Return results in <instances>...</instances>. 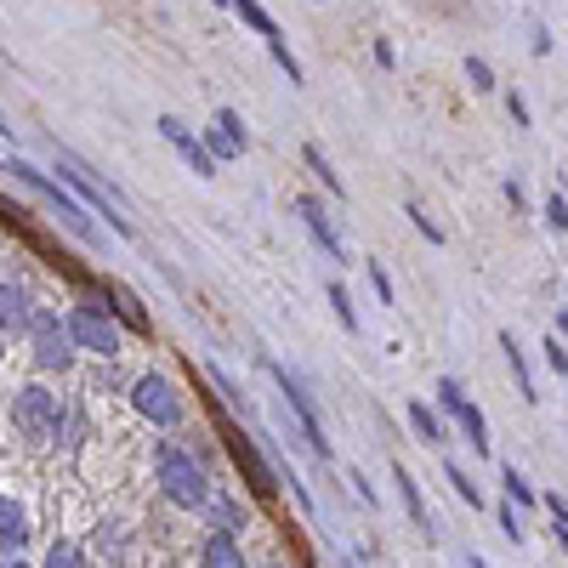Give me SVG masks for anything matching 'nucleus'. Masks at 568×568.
<instances>
[{
  "mask_svg": "<svg viewBox=\"0 0 568 568\" xmlns=\"http://www.w3.org/2000/svg\"><path fill=\"white\" fill-rule=\"evenodd\" d=\"M154 472H159V489H165V500L171 506H188V512H199V506H211V478H205V466H199L188 449H177V444H165L159 449V460H154Z\"/></svg>",
  "mask_w": 568,
  "mask_h": 568,
  "instance_id": "obj_1",
  "label": "nucleus"
},
{
  "mask_svg": "<svg viewBox=\"0 0 568 568\" xmlns=\"http://www.w3.org/2000/svg\"><path fill=\"white\" fill-rule=\"evenodd\" d=\"M267 370H274V381H279V392H285V404H290L296 426H302V438H308V449L330 460V438H324V421H319V404H313V392H308L302 381H296V376L285 370V364H274V358H267Z\"/></svg>",
  "mask_w": 568,
  "mask_h": 568,
  "instance_id": "obj_2",
  "label": "nucleus"
},
{
  "mask_svg": "<svg viewBox=\"0 0 568 568\" xmlns=\"http://www.w3.org/2000/svg\"><path fill=\"white\" fill-rule=\"evenodd\" d=\"M131 404H137V415L148 421V426H165V432H171V426H182V392L171 387V381H165V376H143L137 387H131Z\"/></svg>",
  "mask_w": 568,
  "mask_h": 568,
  "instance_id": "obj_3",
  "label": "nucleus"
},
{
  "mask_svg": "<svg viewBox=\"0 0 568 568\" xmlns=\"http://www.w3.org/2000/svg\"><path fill=\"white\" fill-rule=\"evenodd\" d=\"M12 421H18V432H29V438H57V426H63L57 392H46V387H23V392L12 398Z\"/></svg>",
  "mask_w": 568,
  "mask_h": 568,
  "instance_id": "obj_4",
  "label": "nucleus"
},
{
  "mask_svg": "<svg viewBox=\"0 0 568 568\" xmlns=\"http://www.w3.org/2000/svg\"><path fill=\"white\" fill-rule=\"evenodd\" d=\"M69 336H75V347H86V353H103V358H114L120 353V324L109 319V313H97V308H75L69 319Z\"/></svg>",
  "mask_w": 568,
  "mask_h": 568,
  "instance_id": "obj_5",
  "label": "nucleus"
},
{
  "mask_svg": "<svg viewBox=\"0 0 568 568\" xmlns=\"http://www.w3.org/2000/svg\"><path fill=\"white\" fill-rule=\"evenodd\" d=\"M227 7H233V12H240V23H250V29H256V35L267 41V52H274V57H279V69H285V80H296V86H302V63H296V57H290V46H285V35H279V23H274V18H267V12L256 7V0H227Z\"/></svg>",
  "mask_w": 568,
  "mask_h": 568,
  "instance_id": "obj_6",
  "label": "nucleus"
},
{
  "mask_svg": "<svg viewBox=\"0 0 568 568\" xmlns=\"http://www.w3.org/2000/svg\"><path fill=\"white\" fill-rule=\"evenodd\" d=\"M35 364H41V370H69V364H75L69 324H57L52 313H35Z\"/></svg>",
  "mask_w": 568,
  "mask_h": 568,
  "instance_id": "obj_7",
  "label": "nucleus"
},
{
  "mask_svg": "<svg viewBox=\"0 0 568 568\" xmlns=\"http://www.w3.org/2000/svg\"><path fill=\"white\" fill-rule=\"evenodd\" d=\"M227 455H233V466L245 472L250 494H261V500H274V494H279V478L267 472V460L256 455V444L245 438V432H233V426H227Z\"/></svg>",
  "mask_w": 568,
  "mask_h": 568,
  "instance_id": "obj_8",
  "label": "nucleus"
},
{
  "mask_svg": "<svg viewBox=\"0 0 568 568\" xmlns=\"http://www.w3.org/2000/svg\"><path fill=\"white\" fill-rule=\"evenodd\" d=\"M159 137H165V143H171V148L188 159V171H193V177H216V159L205 154V143H199V137H193V131H188L177 114H159Z\"/></svg>",
  "mask_w": 568,
  "mask_h": 568,
  "instance_id": "obj_9",
  "label": "nucleus"
},
{
  "mask_svg": "<svg viewBox=\"0 0 568 568\" xmlns=\"http://www.w3.org/2000/svg\"><path fill=\"white\" fill-rule=\"evenodd\" d=\"M199 568H250V563H245V546H240V534L211 528L205 541H199Z\"/></svg>",
  "mask_w": 568,
  "mask_h": 568,
  "instance_id": "obj_10",
  "label": "nucleus"
},
{
  "mask_svg": "<svg viewBox=\"0 0 568 568\" xmlns=\"http://www.w3.org/2000/svg\"><path fill=\"white\" fill-rule=\"evenodd\" d=\"M296 216L308 222V233L319 240V250H324L330 261H347V245L336 240V227H330V216H324V205H319V199H296Z\"/></svg>",
  "mask_w": 568,
  "mask_h": 568,
  "instance_id": "obj_11",
  "label": "nucleus"
},
{
  "mask_svg": "<svg viewBox=\"0 0 568 568\" xmlns=\"http://www.w3.org/2000/svg\"><path fill=\"white\" fill-rule=\"evenodd\" d=\"M103 296L114 302V319H120L125 330H137V336H148V330H154V324H148V313L137 308V296H131L125 285H103Z\"/></svg>",
  "mask_w": 568,
  "mask_h": 568,
  "instance_id": "obj_12",
  "label": "nucleus"
},
{
  "mask_svg": "<svg viewBox=\"0 0 568 568\" xmlns=\"http://www.w3.org/2000/svg\"><path fill=\"white\" fill-rule=\"evenodd\" d=\"M392 483H398V494H404V512H410V523L426 534L432 523H426V500H421V483L410 478V466H392Z\"/></svg>",
  "mask_w": 568,
  "mask_h": 568,
  "instance_id": "obj_13",
  "label": "nucleus"
},
{
  "mask_svg": "<svg viewBox=\"0 0 568 568\" xmlns=\"http://www.w3.org/2000/svg\"><path fill=\"white\" fill-rule=\"evenodd\" d=\"M35 324V313H29V296L18 285H0V330H23Z\"/></svg>",
  "mask_w": 568,
  "mask_h": 568,
  "instance_id": "obj_14",
  "label": "nucleus"
},
{
  "mask_svg": "<svg viewBox=\"0 0 568 568\" xmlns=\"http://www.w3.org/2000/svg\"><path fill=\"white\" fill-rule=\"evenodd\" d=\"M29 541V517L12 494H0V546H23Z\"/></svg>",
  "mask_w": 568,
  "mask_h": 568,
  "instance_id": "obj_15",
  "label": "nucleus"
},
{
  "mask_svg": "<svg viewBox=\"0 0 568 568\" xmlns=\"http://www.w3.org/2000/svg\"><path fill=\"white\" fill-rule=\"evenodd\" d=\"M302 159H308V171H313V177H319L330 193H336V199L347 193V188H342V177H336V165L324 159V148H319V143H302Z\"/></svg>",
  "mask_w": 568,
  "mask_h": 568,
  "instance_id": "obj_16",
  "label": "nucleus"
},
{
  "mask_svg": "<svg viewBox=\"0 0 568 568\" xmlns=\"http://www.w3.org/2000/svg\"><path fill=\"white\" fill-rule=\"evenodd\" d=\"M455 421L466 426V444H472L478 455H489V449H494V444H489V421H483V410H478V404H466Z\"/></svg>",
  "mask_w": 568,
  "mask_h": 568,
  "instance_id": "obj_17",
  "label": "nucleus"
},
{
  "mask_svg": "<svg viewBox=\"0 0 568 568\" xmlns=\"http://www.w3.org/2000/svg\"><path fill=\"white\" fill-rule=\"evenodd\" d=\"M500 347H506V364H512V376H517V392L528 398V404H541V392H534V376H528V364H523V353H517V342H512V330L500 336Z\"/></svg>",
  "mask_w": 568,
  "mask_h": 568,
  "instance_id": "obj_18",
  "label": "nucleus"
},
{
  "mask_svg": "<svg viewBox=\"0 0 568 568\" xmlns=\"http://www.w3.org/2000/svg\"><path fill=\"white\" fill-rule=\"evenodd\" d=\"M211 517H216V528H245V506L240 500H227V494H211Z\"/></svg>",
  "mask_w": 568,
  "mask_h": 568,
  "instance_id": "obj_19",
  "label": "nucleus"
},
{
  "mask_svg": "<svg viewBox=\"0 0 568 568\" xmlns=\"http://www.w3.org/2000/svg\"><path fill=\"white\" fill-rule=\"evenodd\" d=\"M330 308H336V319H342L347 336H358V308H353V296H347L342 285H330Z\"/></svg>",
  "mask_w": 568,
  "mask_h": 568,
  "instance_id": "obj_20",
  "label": "nucleus"
},
{
  "mask_svg": "<svg viewBox=\"0 0 568 568\" xmlns=\"http://www.w3.org/2000/svg\"><path fill=\"white\" fill-rule=\"evenodd\" d=\"M410 421H415V432H421L426 444H444V426H438V415H432V410L421 404V398H415V404H410Z\"/></svg>",
  "mask_w": 568,
  "mask_h": 568,
  "instance_id": "obj_21",
  "label": "nucleus"
},
{
  "mask_svg": "<svg viewBox=\"0 0 568 568\" xmlns=\"http://www.w3.org/2000/svg\"><path fill=\"white\" fill-rule=\"evenodd\" d=\"M205 154H211V159H233V154H245V148L233 143L222 125H205Z\"/></svg>",
  "mask_w": 568,
  "mask_h": 568,
  "instance_id": "obj_22",
  "label": "nucleus"
},
{
  "mask_svg": "<svg viewBox=\"0 0 568 568\" xmlns=\"http://www.w3.org/2000/svg\"><path fill=\"white\" fill-rule=\"evenodd\" d=\"M46 568H86V557H80L75 541H57V546L46 552Z\"/></svg>",
  "mask_w": 568,
  "mask_h": 568,
  "instance_id": "obj_23",
  "label": "nucleus"
},
{
  "mask_svg": "<svg viewBox=\"0 0 568 568\" xmlns=\"http://www.w3.org/2000/svg\"><path fill=\"white\" fill-rule=\"evenodd\" d=\"M438 404H444L449 415H460L466 404H472V398H466V392H460V381H455V376H444V381H438Z\"/></svg>",
  "mask_w": 568,
  "mask_h": 568,
  "instance_id": "obj_24",
  "label": "nucleus"
},
{
  "mask_svg": "<svg viewBox=\"0 0 568 568\" xmlns=\"http://www.w3.org/2000/svg\"><path fill=\"white\" fill-rule=\"evenodd\" d=\"M500 483H506V500H517V506H534V489L523 483L517 466H506V472H500Z\"/></svg>",
  "mask_w": 568,
  "mask_h": 568,
  "instance_id": "obj_25",
  "label": "nucleus"
},
{
  "mask_svg": "<svg viewBox=\"0 0 568 568\" xmlns=\"http://www.w3.org/2000/svg\"><path fill=\"white\" fill-rule=\"evenodd\" d=\"M449 483H455V494L466 500V506H483V494H478V483H472V478H466V472H460V466H455V460H449Z\"/></svg>",
  "mask_w": 568,
  "mask_h": 568,
  "instance_id": "obj_26",
  "label": "nucleus"
},
{
  "mask_svg": "<svg viewBox=\"0 0 568 568\" xmlns=\"http://www.w3.org/2000/svg\"><path fill=\"white\" fill-rule=\"evenodd\" d=\"M404 216H410V222L421 227V240H432V245H444V227H438V222H432V216H426L421 205H404Z\"/></svg>",
  "mask_w": 568,
  "mask_h": 568,
  "instance_id": "obj_27",
  "label": "nucleus"
},
{
  "mask_svg": "<svg viewBox=\"0 0 568 568\" xmlns=\"http://www.w3.org/2000/svg\"><path fill=\"white\" fill-rule=\"evenodd\" d=\"M466 80H472V91H494V75L483 57H466Z\"/></svg>",
  "mask_w": 568,
  "mask_h": 568,
  "instance_id": "obj_28",
  "label": "nucleus"
},
{
  "mask_svg": "<svg viewBox=\"0 0 568 568\" xmlns=\"http://www.w3.org/2000/svg\"><path fill=\"white\" fill-rule=\"evenodd\" d=\"M370 285H376V296H381V308H392L398 296H392V279H387V267L381 261H370Z\"/></svg>",
  "mask_w": 568,
  "mask_h": 568,
  "instance_id": "obj_29",
  "label": "nucleus"
},
{
  "mask_svg": "<svg viewBox=\"0 0 568 568\" xmlns=\"http://www.w3.org/2000/svg\"><path fill=\"white\" fill-rule=\"evenodd\" d=\"M546 222H552V227H568V199H563L557 188H552V199H546Z\"/></svg>",
  "mask_w": 568,
  "mask_h": 568,
  "instance_id": "obj_30",
  "label": "nucleus"
},
{
  "mask_svg": "<svg viewBox=\"0 0 568 568\" xmlns=\"http://www.w3.org/2000/svg\"><path fill=\"white\" fill-rule=\"evenodd\" d=\"M546 364H552V370H557V376H568V347H563L557 336L546 342Z\"/></svg>",
  "mask_w": 568,
  "mask_h": 568,
  "instance_id": "obj_31",
  "label": "nucleus"
},
{
  "mask_svg": "<svg viewBox=\"0 0 568 568\" xmlns=\"http://www.w3.org/2000/svg\"><path fill=\"white\" fill-rule=\"evenodd\" d=\"M500 523H506V541H523V523H517V512H512V500L500 506Z\"/></svg>",
  "mask_w": 568,
  "mask_h": 568,
  "instance_id": "obj_32",
  "label": "nucleus"
},
{
  "mask_svg": "<svg viewBox=\"0 0 568 568\" xmlns=\"http://www.w3.org/2000/svg\"><path fill=\"white\" fill-rule=\"evenodd\" d=\"M546 512H552L557 523H568V500H563V494H546Z\"/></svg>",
  "mask_w": 568,
  "mask_h": 568,
  "instance_id": "obj_33",
  "label": "nucleus"
},
{
  "mask_svg": "<svg viewBox=\"0 0 568 568\" xmlns=\"http://www.w3.org/2000/svg\"><path fill=\"white\" fill-rule=\"evenodd\" d=\"M506 109H512V120H517V125H528V103H523V97H517V91L506 97Z\"/></svg>",
  "mask_w": 568,
  "mask_h": 568,
  "instance_id": "obj_34",
  "label": "nucleus"
},
{
  "mask_svg": "<svg viewBox=\"0 0 568 568\" xmlns=\"http://www.w3.org/2000/svg\"><path fill=\"white\" fill-rule=\"evenodd\" d=\"M353 489H358V500H370V506H376V489H370V478H364V472H353Z\"/></svg>",
  "mask_w": 568,
  "mask_h": 568,
  "instance_id": "obj_35",
  "label": "nucleus"
},
{
  "mask_svg": "<svg viewBox=\"0 0 568 568\" xmlns=\"http://www.w3.org/2000/svg\"><path fill=\"white\" fill-rule=\"evenodd\" d=\"M557 541H563V552H568V523H563V528H557Z\"/></svg>",
  "mask_w": 568,
  "mask_h": 568,
  "instance_id": "obj_36",
  "label": "nucleus"
},
{
  "mask_svg": "<svg viewBox=\"0 0 568 568\" xmlns=\"http://www.w3.org/2000/svg\"><path fill=\"white\" fill-rule=\"evenodd\" d=\"M466 568H489V563H483V557H466Z\"/></svg>",
  "mask_w": 568,
  "mask_h": 568,
  "instance_id": "obj_37",
  "label": "nucleus"
},
{
  "mask_svg": "<svg viewBox=\"0 0 568 568\" xmlns=\"http://www.w3.org/2000/svg\"><path fill=\"white\" fill-rule=\"evenodd\" d=\"M557 324H563V336H568V313H557Z\"/></svg>",
  "mask_w": 568,
  "mask_h": 568,
  "instance_id": "obj_38",
  "label": "nucleus"
},
{
  "mask_svg": "<svg viewBox=\"0 0 568 568\" xmlns=\"http://www.w3.org/2000/svg\"><path fill=\"white\" fill-rule=\"evenodd\" d=\"M0 568H23V563H0Z\"/></svg>",
  "mask_w": 568,
  "mask_h": 568,
  "instance_id": "obj_39",
  "label": "nucleus"
}]
</instances>
